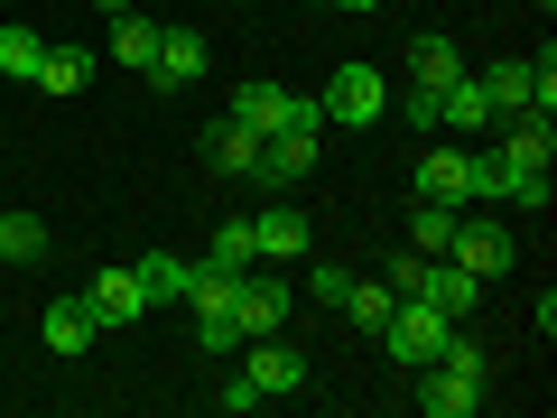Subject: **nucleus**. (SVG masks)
Masks as SVG:
<instances>
[{
  "instance_id": "f257e3e1",
  "label": "nucleus",
  "mask_w": 557,
  "mask_h": 418,
  "mask_svg": "<svg viewBox=\"0 0 557 418\" xmlns=\"http://www.w3.org/2000/svg\"><path fill=\"white\" fill-rule=\"evenodd\" d=\"M548 159H557L548 112H511V121H502V149H493V168H502L493 196H511L520 214H548Z\"/></svg>"
},
{
  "instance_id": "f03ea898",
  "label": "nucleus",
  "mask_w": 557,
  "mask_h": 418,
  "mask_svg": "<svg viewBox=\"0 0 557 418\" xmlns=\"http://www.w3.org/2000/svg\"><path fill=\"white\" fill-rule=\"evenodd\" d=\"M502 186V168H493V149H428V159H418V196L428 205H483Z\"/></svg>"
},
{
  "instance_id": "7ed1b4c3",
  "label": "nucleus",
  "mask_w": 557,
  "mask_h": 418,
  "mask_svg": "<svg viewBox=\"0 0 557 418\" xmlns=\"http://www.w3.org/2000/svg\"><path fill=\"white\" fill-rule=\"evenodd\" d=\"M446 335H456V317H446V307H428V298H399V307H391V325H381V344H391L399 372L437 362V354H446Z\"/></svg>"
},
{
  "instance_id": "20e7f679",
  "label": "nucleus",
  "mask_w": 557,
  "mask_h": 418,
  "mask_svg": "<svg viewBox=\"0 0 557 418\" xmlns=\"http://www.w3.org/2000/svg\"><path fill=\"white\" fill-rule=\"evenodd\" d=\"M317 102H325V121H344V131H372V121L391 112V75H381V65H335Z\"/></svg>"
},
{
  "instance_id": "39448f33",
  "label": "nucleus",
  "mask_w": 557,
  "mask_h": 418,
  "mask_svg": "<svg viewBox=\"0 0 557 418\" xmlns=\"http://www.w3.org/2000/svg\"><path fill=\"white\" fill-rule=\"evenodd\" d=\"M288 307H298V288H288L278 270H260V260L233 279V317H242V344H251V335H288Z\"/></svg>"
},
{
  "instance_id": "423d86ee",
  "label": "nucleus",
  "mask_w": 557,
  "mask_h": 418,
  "mask_svg": "<svg viewBox=\"0 0 557 418\" xmlns=\"http://www.w3.org/2000/svg\"><path fill=\"white\" fill-rule=\"evenodd\" d=\"M446 260H465L474 279H502L520 260V233L502 214H456V242H446Z\"/></svg>"
},
{
  "instance_id": "0eeeda50",
  "label": "nucleus",
  "mask_w": 557,
  "mask_h": 418,
  "mask_svg": "<svg viewBox=\"0 0 557 418\" xmlns=\"http://www.w3.org/2000/svg\"><path fill=\"white\" fill-rule=\"evenodd\" d=\"M214 75V38L205 28H159V57H149V84L177 94V84H205Z\"/></svg>"
},
{
  "instance_id": "6e6552de",
  "label": "nucleus",
  "mask_w": 557,
  "mask_h": 418,
  "mask_svg": "<svg viewBox=\"0 0 557 418\" xmlns=\"http://www.w3.org/2000/svg\"><path fill=\"white\" fill-rule=\"evenodd\" d=\"M242 381H251L260 399H288V391H307V354L288 335H251V354H242Z\"/></svg>"
},
{
  "instance_id": "1a4fd4ad",
  "label": "nucleus",
  "mask_w": 557,
  "mask_h": 418,
  "mask_svg": "<svg viewBox=\"0 0 557 418\" xmlns=\"http://www.w3.org/2000/svg\"><path fill=\"white\" fill-rule=\"evenodd\" d=\"M418 409H428V418H474V409H483V372H456V362H418Z\"/></svg>"
},
{
  "instance_id": "9d476101",
  "label": "nucleus",
  "mask_w": 557,
  "mask_h": 418,
  "mask_svg": "<svg viewBox=\"0 0 557 418\" xmlns=\"http://www.w3.org/2000/svg\"><path fill=\"white\" fill-rule=\"evenodd\" d=\"M298 177H317V131H270L251 186H298Z\"/></svg>"
},
{
  "instance_id": "9b49d317",
  "label": "nucleus",
  "mask_w": 557,
  "mask_h": 418,
  "mask_svg": "<svg viewBox=\"0 0 557 418\" xmlns=\"http://www.w3.org/2000/svg\"><path fill=\"white\" fill-rule=\"evenodd\" d=\"M317 251V233H307L298 205H270V214H251V260H307Z\"/></svg>"
},
{
  "instance_id": "f8f14e48",
  "label": "nucleus",
  "mask_w": 557,
  "mask_h": 418,
  "mask_svg": "<svg viewBox=\"0 0 557 418\" xmlns=\"http://www.w3.org/2000/svg\"><path fill=\"white\" fill-rule=\"evenodd\" d=\"M196 149H205V168H214V177H251V168H260V131H242L233 112H223V121H205V139H196Z\"/></svg>"
},
{
  "instance_id": "ddd939ff",
  "label": "nucleus",
  "mask_w": 557,
  "mask_h": 418,
  "mask_svg": "<svg viewBox=\"0 0 557 418\" xmlns=\"http://www.w3.org/2000/svg\"><path fill=\"white\" fill-rule=\"evenodd\" d=\"M483 288H493V279H474L465 260H428V279H418V298H428V307H446V317H474V307H483Z\"/></svg>"
},
{
  "instance_id": "4468645a",
  "label": "nucleus",
  "mask_w": 557,
  "mask_h": 418,
  "mask_svg": "<svg viewBox=\"0 0 557 418\" xmlns=\"http://www.w3.org/2000/svg\"><path fill=\"white\" fill-rule=\"evenodd\" d=\"M131 279H139V298H149V307H186V288H196V260H177V251H139Z\"/></svg>"
},
{
  "instance_id": "2eb2a0df",
  "label": "nucleus",
  "mask_w": 557,
  "mask_h": 418,
  "mask_svg": "<svg viewBox=\"0 0 557 418\" xmlns=\"http://www.w3.org/2000/svg\"><path fill=\"white\" fill-rule=\"evenodd\" d=\"M483 102H493V121H511V112H539V84H530V57H502V65H483Z\"/></svg>"
},
{
  "instance_id": "dca6fc26",
  "label": "nucleus",
  "mask_w": 557,
  "mask_h": 418,
  "mask_svg": "<svg viewBox=\"0 0 557 418\" xmlns=\"http://www.w3.org/2000/svg\"><path fill=\"white\" fill-rule=\"evenodd\" d=\"M84 307H94V325H139V317H149V298H139V279H131V270H94Z\"/></svg>"
},
{
  "instance_id": "f3484780",
  "label": "nucleus",
  "mask_w": 557,
  "mask_h": 418,
  "mask_svg": "<svg viewBox=\"0 0 557 418\" xmlns=\"http://www.w3.org/2000/svg\"><path fill=\"white\" fill-rule=\"evenodd\" d=\"M38 335H47V354H94L102 325H94V307H84V298H57V307L38 317Z\"/></svg>"
},
{
  "instance_id": "a211bd4d",
  "label": "nucleus",
  "mask_w": 557,
  "mask_h": 418,
  "mask_svg": "<svg viewBox=\"0 0 557 418\" xmlns=\"http://www.w3.org/2000/svg\"><path fill=\"white\" fill-rule=\"evenodd\" d=\"M456 75H465V47L456 38H409V84H418V94H446Z\"/></svg>"
},
{
  "instance_id": "6ab92c4d",
  "label": "nucleus",
  "mask_w": 557,
  "mask_h": 418,
  "mask_svg": "<svg viewBox=\"0 0 557 418\" xmlns=\"http://www.w3.org/2000/svg\"><path fill=\"white\" fill-rule=\"evenodd\" d=\"M437 131H456V139L493 131V102H483V84H474V75H456V84L437 94Z\"/></svg>"
},
{
  "instance_id": "aec40b11",
  "label": "nucleus",
  "mask_w": 557,
  "mask_h": 418,
  "mask_svg": "<svg viewBox=\"0 0 557 418\" xmlns=\"http://www.w3.org/2000/svg\"><path fill=\"white\" fill-rule=\"evenodd\" d=\"M196 270H205V279H242V270H251V214L214 223V242L196 251Z\"/></svg>"
},
{
  "instance_id": "412c9836",
  "label": "nucleus",
  "mask_w": 557,
  "mask_h": 418,
  "mask_svg": "<svg viewBox=\"0 0 557 418\" xmlns=\"http://www.w3.org/2000/svg\"><path fill=\"white\" fill-rule=\"evenodd\" d=\"M233 121H242V131H260V139L288 131V84H242V94H233Z\"/></svg>"
},
{
  "instance_id": "4be33fe9",
  "label": "nucleus",
  "mask_w": 557,
  "mask_h": 418,
  "mask_svg": "<svg viewBox=\"0 0 557 418\" xmlns=\"http://www.w3.org/2000/svg\"><path fill=\"white\" fill-rule=\"evenodd\" d=\"M456 214H465V205H428V196H418V205H409V251L446 260V242H456Z\"/></svg>"
},
{
  "instance_id": "5701e85b",
  "label": "nucleus",
  "mask_w": 557,
  "mask_h": 418,
  "mask_svg": "<svg viewBox=\"0 0 557 418\" xmlns=\"http://www.w3.org/2000/svg\"><path fill=\"white\" fill-rule=\"evenodd\" d=\"M391 307H399L391 279H354V288H344V317H354L362 335H381V325H391Z\"/></svg>"
},
{
  "instance_id": "b1692460",
  "label": "nucleus",
  "mask_w": 557,
  "mask_h": 418,
  "mask_svg": "<svg viewBox=\"0 0 557 418\" xmlns=\"http://www.w3.org/2000/svg\"><path fill=\"white\" fill-rule=\"evenodd\" d=\"M38 57H47V38H38L28 20L0 28V75H10V84H38Z\"/></svg>"
},
{
  "instance_id": "393cba45",
  "label": "nucleus",
  "mask_w": 557,
  "mask_h": 418,
  "mask_svg": "<svg viewBox=\"0 0 557 418\" xmlns=\"http://www.w3.org/2000/svg\"><path fill=\"white\" fill-rule=\"evenodd\" d=\"M112 57L131 65V75H149V57H159V20H139V10H121V20H112Z\"/></svg>"
},
{
  "instance_id": "a878e982",
  "label": "nucleus",
  "mask_w": 557,
  "mask_h": 418,
  "mask_svg": "<svg viewBox=\"0 0 557 418\" xmlns=\"http://www.w3.org/2000/svg\"><path fill=\"white\" fill-rule=\"evenodd\" d=\"M0 260H20V270L47 260V223L38 214H0Z\"/></svg>"
},
{
  "instance_id": "bb28decb",
  "label": "nucleus",
  "mask_w": 557,
  "mask_h": 418,
  "mask_svg": "<svg viewBox=\"0 0 557 418\" xmlns=\"http://www.w3.org/2000/svg\"><path fill=\"white\" fill-rule=\"evenodd\" d=\"M84 75H94V65H84V47H47V57H38V94H75Z\"/></svg>"
},
{
  "instance_id": "cd10ccee",
  "label": "nucleus",
  "mask_w": 557,
  "mask_h": 418,
  "mask_svg": "<svg viewBox=\"0 0 557 418\" xmlns=\"http://www.w3.org/2000/svg\"><path fill=\"white\" fill-rule=\"evenodd\" d=\"M399 288V298H418V279H428V251H391V270H381Z\"/></svg>"
},
{
  "instance_id": "c85d7f7f",
  "label": "nucleus",
  "mask_w": 557,
  "mask_h": 418,
  "mask_svg": "<svg viewBox=\"0 0 557 418\" xmlns=\"http://www.w3.org/2000/svg\"><path fill=\"white\" fill-rule=\"evenodd\" d=\"M307 288H317V307H344V288H354V270H335V260H317V279H307Z\"/></svg>"
},
{
  "instance_id": "c756f323",
  "label": "nucleus",
  "mask_w": 557,
  "mask_h": 418,
  "mask_svg": "<svg viewBox=\"0 0 557 418\" xmlns=\"http://www.w3.org/2000/svg\"><path fill=\"white\" fill-rule=\"evenodd\" d=\"M399 121H409V131H437V94H418V84H409V94H399Z\"/></svg>"
},
{
  "instance_id": "7c9ffc66",
  "label": "nucleus",
  "mask_w": 557,
  "mask_h": 418,
  "mask_svg": "<svg viewBox=\"0 0 557 418\" xmlns=\"http://www.w3.org/2000/svg\"><path fill=\"white\" fill-rule=\"evenodd\" d=\"M214 409H233V418H242V409H270V399H260V391H251V381H242V372H233V381H223V391H214Z\"/></svg>"
},
{
  "instance_id": "2f4dec72",
  "label": "nucleus",
  "mask_w": 557,
  "mask_h": 418,
  "mask_svg": "<svg viewBox=\"0 0 557 418\" xmlns=\"http://www.w3.org/2000/svg\"><path fill=\"white\" fill-rule=\"evenodd\" d=\"M317 10H354V20H362V10H381V0H317Z\"/></svg>"
},
{
  "instance_id": "473e14b6",
  "label": "nucleus",
  "mask_w": 557,
  "mask_h": 418,
  "mask_svg": "<svg viewBox=\"0 0 557 418\" xmlns=\"http://www.w3.org/2000/svg\"><path fill=\"white\" fill-rule=\"evenodd\" d=\"M94 10H102V20H121V10H131V0H94Z\"/></svg>"
}]
</instances>
